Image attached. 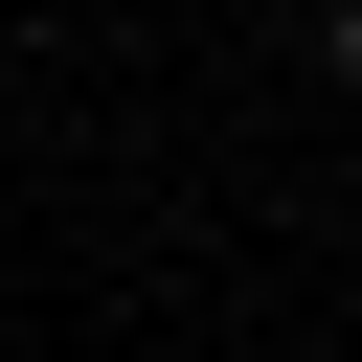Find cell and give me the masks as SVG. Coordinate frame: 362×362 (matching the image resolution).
I'll use <instances>...</instances> for the list:
<instances>
[{
  "label": "cell",
  "instance_id": "obj_1",
  "mask_svg": "<svg viewBox=\"0 0 362 362\" xmlns=\"http://www.w3.org/2000/svg\"><path fill=\"white\" fill-rule=\"evenodd\" d=\"M317 68H339V90H362V0H317Z\"/></svg>",
  "mask_w": 362,
  "mask_h": 362
}]
</instances>
